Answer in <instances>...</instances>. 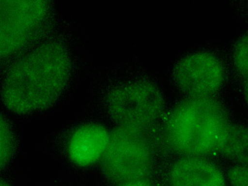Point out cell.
I'll return each mask as SVG.
<instances>
[{
	"label": "cell",
	"instance_id": "6da1fadb",
	"mask_svg": "<svg viewBox=\"0 0 248 186\" xmlns=\"http://www.w3.org/2000/svg\"><path fill=\"white\" fill-rule=\"evenodd\" d=\"M75 67L67 38L54 34L5 70L1 100L8 110L18 115L47 110L68 89Z\"/></svg>",
	"mask_w": 248,
	"mask_h": 186
},
{
	"label": "cell",
	"instance_id": "7a4b0ae2",
	"mask_svg": "<svg viewBox=\"0 0 248 186\" xmlns=\"http://www.w3.org/2000/svg\"><path fill=\"white\" fill-rule=\"evenodd\" d=\"M232 123L219 97L184 96L162 119L158 137L164 157L218 155Z\"/></svg>",
	"mask_w": 248,
	"mask_h": 186
},
{
	"label": "cell",
	"instance_id": "3957f363",
	"mask_svg": "<svg viewBox=\"0 0 248 186\" xmlns=\"http://www.w3.org/2000/svg\"><path fill=\"white\" fill-rule=\"evenodd\" d=\"M56 24L53 0H0V68L51 37Z\"/></svg>",
	"mask_w": 248,
	"mask_h": 186
},
{
	"label": "cell",
	"instance_id": "277c9868",
	"mask_svg": "<svg viewBox=\"0 0 248 186\" xmlns=\"http://www.w3.org/2000/svg\"><path fill=\"white\" fill-rule=\"evenodd\" d=\"M163 155L158 130L114 126L98 169L111 186L156 178Z\"/></svg>",
	"mask_w": 248,
	"mask_h": 186
},
{
	"label": "cell",
	"instance_id": "5b68a950",
	"mask_svg": "<svg viewBox=\"0 0 248 186\" xmlns=\"http://www.w3.org/2000/svg\"><path fill=\"white\" fill-rule=\"evenodd\" d=\"M102 104L114 126L158 130L166 111V101L157 83L146 75L108 84Z\"/></svg>",
	"mask_w": 248,
	"mask_h": 186
},
{
	"label": "cell",
	"instance_id": "8992f818",
	"mask_svg": "<svg viewBox=\"0 0 248 186\" xmlns=\"http://www.w3.org/2000/svg\"><path fill=\"white\" fill-rule=\"evenodd\" d=\"M171 76L185 96H218L229 81V67L220 53L200 49L178 60L172 67Z\"/></svg>",
	"mask_w": 248,
	"mask_h": 186
},
{
	"label": "cell",
	"instance_id": "52a82bcc",
	"mask_svg": "<svg viewBox=\"0 0 248 186\" xmlns=\"http://www.w3.org/2000/svg\"><path fill=\"white\" fill-rule=\"evenodd\" d=\"M111 127L97 120L76 123L56 137L58 151L75 170L87 172L98 168L108 148Z\"/></svg>",
	"mask_w": 248,
	"mask_h": 186
},
{
	"label": "cell",
	"instance_id": "ba28073f",
	"mask_svg": "<svg viewBox=\"0 0 248 186\" xmlns=\"http://www.w3.org/2000/svg\"><path fill=\"white\" fill-rule=\"evenodd\" d=\"M160 165V186H228L225 171L214 157L179 156Z\"/></svg>",
	"mask_w": 248,
	"mask_h": 186
},
{
	"label": "cell",
	"instance_id": "9c48e42d",
	"mask_svg": "<svg viewBox=\"0 0 248 186\" xmlns=\"http://www.w3.org/2000/svg\"><path fill=\"white\" fill-rule=\"evenodd\" d=\"M218 155L234 164H248V131L246 126L232 122Z\"/></svg>",
	"mask_w": 248,
	"mask_h": 186
},
{
	"label": "cell",
	"instance_id": "30bf717a",
	"mask_svg": "<svg viewBox=\"0 0 248 186\" xmlns=\"http://www.w3.org/2000/svg\"><path fill=\"white\" fill-rule=\"evenodd\" d=\"M18 146L19 138L14 124L0 111V173L12 162Z\"/></svg>",
	"mask_w": 248,
	"mask_h": 186
},
{
	"label": "cell",
	"instance_id": "8fae6325",
	"mask_svg": "<svg viewBox=\"0 0 248 186\" xmlns=\"http://www.w3.org/2000/svg\"><path fill=\"white\" fill-rule=\"evenodd\" d=\"M231 62L233 70L243 83L248 85V32L242 33L234 42L231 50Z\"/></svg>",
	"mask_w": 248,
	"mask_h": 186
},
{
	"label": "cell",
	"instance_id": "7c38bea8",
	"mask_svg": "<svg viewBox=\"0 0 248 186\" xmlns=\"http://www.w3.org/2000/svg\"><path fill=\"white\" fill-rule=\"evenodd\" d=\"M225 174L228 186H248V164H234Z\"/></svg>",
	"mask_w": 248,
	"mask_h": 186
},
{
	"label": "cell",
	"instance_id": "4fadbf2b",
	"mask_svg": "<svg viewBox=\"0 0 248 186\" xmlns=\"http://www.w3.org/2000/svg\"><path fill=\"white\" fill-rule=\"evenodd\" d=\"M112 186H160L156 178L126 181Z\"/></svg>",
	"mask_w": 248,
	"mask_h": 186
},
{
	"label": "cell",
	"instance_id": "5bb4252c",
	"mask_svg": "<svg viewBox=\"0 0 248 186\" xmlns=\"http://www.w3.org/2000/svg\"><path fill=\"white\" fill-rule=\"evenodd\" d=\"M0 186H13V185L9 180L0 177Z\"/></svg>",
	"mask_w": 248,
	"mask_h": 186
}]
</instances>
